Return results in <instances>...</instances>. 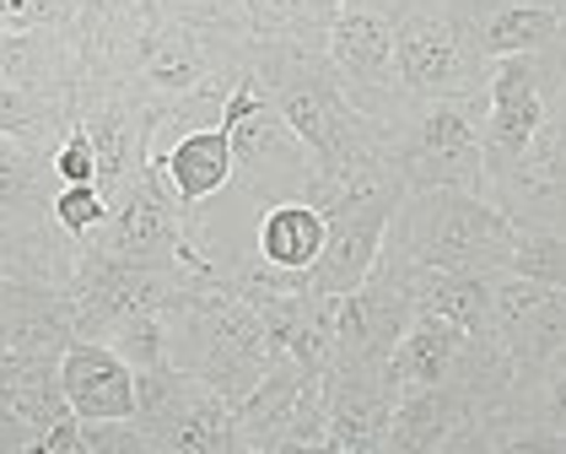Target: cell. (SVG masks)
<instances>
[{
  "instance_id": "1",
  "label": "cell",
  "mask_w": 566,
  "mask_h": 454,
  "mask_svg": "<svg viewBox=\"0 0 566 454\" xmlns=\"http://www.w3.org/2000/svg\"><path fill=\"white\" fill-rule=\"evenodd\" d=\"M249 49L254 39L243 28L195 22L168 0H135L92 28L82 76L114 82L163 141L200 109L221 114L227 92L249 76Z\"/></svg>"
},
{
  "instance_id": "2",
  "label": "cell",
  "mask_w": 566,
  "mask_h": 454,
  "mask_svg": "<svg viewBox=\"0 0 566 454\" xmlns=\"http://www.w3.org/2000/svg\"><path fill=\"white\" fill-rule=\"evenodd\" d=\"M249 71L260 82L264 103L297 131L313 152V184H307V206H329L350 174L384 163V125H373L367 114L350 109L340 92L335 65L324 60V44H281V39H254L249 49Z\"/></svg>"
},
{
  "instance_id": "3",
  "label": "cell",
  "mask_w": 566,
  "mask_h": 454,
  "mask_svg": "<svg viewBox=\"0 0 566 454\" xmlns=\"http://www.w3.org/2000/svg\"><path fill=\"white\" fill-rule=\"evenodd\" d=\"M163 314H168V347H184V358H174V363L200 373L221 401H243L264 379V368L275 363L254 309L243 298H232L211 276V255L200 271L178 281Z\"/></svg>"
},
{
  "instance_id": "4",
  "label": "cell",
  "mask_w": 566,
  "mask_h": 454,
  "mask_svg": "<svg viewBox=\"0 0 566 454\" xmlns=\"http://www.w3.org/2000/svg\"><path fill=\"white\" fill-rule=\"evenodd\" d=\"M384 255L416 266H459V271H507L513 223L480 195L448 184H405L389 227Z\"/></svg>"
},
{
  "instance_id": "5",
  "label": "cell",
  "mask_w": 566,
  "mask_h": 454,
  "mask_svg": "<svg viewBox=\"0 0 566 454\" xmlns=\"http://www.w3.org/2000/svg\"><path fill=\"white\" fill-rule=\"evenodd\" d=\"M480 114L485 97H421L384 120V157L405 184L480 189Z\"/></svg>"
},
{
  "instance_id": "6",
  "label": "cell",
  "mask_w": 566,
  "mask_h": 454,
  "mask_svg": "<svg viewBox=\"0 0 566 454\" xmlns=\"http://www.w3.org/2000/svg\"><path fill=\"white\" fill-rule=\"evenodd\" d=\"M82 244L114 255V260H130V266H157V271H174V266L200 271L206 266V249L195 238V223L178 211L157 146H151L146 168L108 200V217L92 227Z\"/></svg>"
},
{
  "instance_id": "7",
  "label": "cell",
  "mask_w": 566,
  "mask_h": 454,
  "mask_svg": "<svg viewBox=\"0 0 566 454\" xmlns=\"http://www.w3.org/2000/svg\"><path fill=\"white\" fill-rule=\"evenodd\" d=\"M394 28V82L405 103L421 97H485L491 65L464 44L459 22L427 0H378Z\"/></svg>"
},
{
  "instance_id": "8",
  "label": "cell",
  "mask_w": 566,
  "mask_h": 454,
  "mask_svg": "<svg viewBox=\"0 0 566 454\" xmlns=\"http://www.w3.org/2000/svg\"><path fill=\"white\" fill-rule=\"evenodd\" d=\"M130 422L146 438V454H238L232 401L178 363H157L135 373Z\"/></svg>"
},
{
  "instance_id": "9",
  "label": "cell",
  "mask_w": 566,
  "mask_h": 454,
  "mask_svg": "<svg viewBox=\"0 0 566 454\" xmlns=\"http://www.w3.org/2000/svg\"><path fill=\"white\" fill-rule=\"evenodd\" d=\"M184 276H189V266L157 271V266H130V260H114L92 244H76V266L65 281L71 309H76V341H108L130 314L168 309Z\"/></svg>"
},
{
  "instance_id": "10",
  "label": "cell",
  "mask_w": 566,
  "mask_h": 454,
  "mask_svg": "<svg viewBox=\"0 0 566 454\" xmlns=\"http://www.w3.org/2000/svg\"><path fill=\"white\" fill-rule=\"evenodd\" d=\"M324 60L335 65L350 109L367 114L373 125H384L405 103L399 82H394V28L378 0H361V6L324 22Z\"/></svg>"
},
{
  "instance_id": "11",
  "label": "cell",
  "mask_w": 566,
  "mask_h": 454,
  "mask_svg": "<svg viewBox=\"0 0 566 454\" xmlns=\"http://www.w3.org/2000/svg\"><path fill=\"white\" fill-rule=\"evenodd\" d=\"M227 146H232V184H243L249 200L275 206V200H303L307 195L313 152L264 97L227 125Z\"/></svg>"
},
{
  "instance_id": "12",
  "label": "cell",
  "mask_w": 566,
  "mask_h": 454,
  "mask_svg": "<svg viewBox=\"0 0 566 454\" xmlns=\"http://www.w3.org/2000/svg\"><path fill=\"white\" fill-rule=\"evenodd\" d=\"M410 298L384 266L361 287L329 298V363L324 368H389L399 330L410 324Z\"/></svg>"
},
{
  "instance_id": "13",
  "label": "cell",
  "mask_w": 566,
  "mask_h": 454,
  "mask_svg": "<svg viewBox=\"0 0 566 454\" xmlns=\"http://www.w3.org/2000/svg\"><path fill=\"white\" fill-rule=\"evenodd\" d=\"M324 395V454H378L384 427L399 401L389 384V368H324L318 373Z\"/></svg>"
},
{
  "instance_id": "14",
  "label": "cell",
  "mask_w": 566,
  "mask_h": 454,
  "mask_svg": "<svg viewBox=\"0 0 566 454\" xmlns=\"http://www.w3.org/2000/svg\"><path fill=\"white\" fill-rule=\"evenodd\" d=\"M459 33L485 65L507 54H545L562 49L566 11L562 0H480L459 17Z\"/></svg>"
},
{
  "instance_id": "15",
  "label": "cell",
  "mask_w": 566,
  "mask_h": 454,
  "mask_svg": "<svg viewBox=\"0 0 566 454\" xmlns=\"http://www.w3.org/2000/svg\"><path fill=\"white\" fill-rule=\"evenodd\" d=\"M378 266L405 287L416 314H437L459 324L464 336H491V271H459V266H416L378 249Z\"/></svg>"
},
{
  "instance_id": "16",
  "label": "cell",
  "mask_w": 566,
  "mask_h": 454,
  "mask_svg": "<svg viewBox=\"0 0 566 454\" xmlns=\"http://www.w3.org/2000/svg\"><path fill=\"white\" fill-rule=\"evenodd\" d=\"M87 71V28L65 22V28H22V33H0V82L6 87H33V92H76Z\"/></svg>"
},
{
  "instance_id": "17",
  "label": "cell",
  "mask_w": 566,
  "mask_h": 454,
  "mask_svg": "<svg viewBox=\"0 0 566 454\" xmlns=\"http://www.w3.org/2000/svg\"><path fill=\"white\" fill-rule=\"evenodd\" d=\"M0 341L33 363H60L76 341L71 292L44 281H0Z\"/></svg>"
},
{
  "instance_id": "18",
  "label": "cell",
  "mask_w": 566,
  "mask_h": 454,
  "mask_svg": "<svg viewBox=\"0 0 566 454\" xmlns=\"http://www.w3.org/2000/svg\"><path fill=\"white\" fill-rule=\"evenodd\" d=\"M60 390L82 422L130 416L135 411V368L108 341H71L60 358Z\"/></svg>"
},
{
  "instance_id": "19",
  "label": "cell",
  "mask_w": 566,
  "mask_h": 454,
  "mask_svg": "<svg viewBox=\"0 0 566 454\" xmlns=\"http://www.w3.org/2000/svg\"><path fill=\"white\" fill-rule=\"evenodd\" d=\"M163 157V174H168V189H174L178 211L195 223V211L221 195L232 184V146H227V125L211 120V125H195V131H178L174 141L157 146Z\"/></svg>"
},
{
  "instance_id": "20",
  "label": "cell",
  "mask_w": 566,
  "mask_h": 454,
  "mask_svg": "<svg viewBox=\"0 0 566 454\" xmlns=\"http://www.w3.org/2000/svg\"><path fill=\"white\" fill-rule=\"evenodd\" d=\"M275 358H292L303 373H324L329 363V298L318 292H275L249 303Z\"/></svg>"
},
{
  "instance_id": "21",
  "label": "cell",
  "mask_w": 566,
  "mask_h": 454,
  "mask_svg": "<svg viewBox=\"0 0 566 454\" xmlns=\"http://www.w3.org/2000/svg\"><path fill=\"white\" fill-rule=\"evenodd\" d=\"M303 368L292 358H275L264 368V379L232 401V433H238V454H275L281 450V433L292 422V406H297V390H303Z\"/></svg>"
},
{
  "instance_id": "22",
  "label": "cell",
  "mask_w": 566,
  "mask_h": 454,
  "mask_svg": "<svg viewBox=\"0 0 566 454\" xmlns=\"http://www.w3.org/2000/svg\"><path fill=\"white\" fill-rule=\"evenodd\" d=\"M470 341H475V336H464V330L448 324V319L410 314V324L399 330V341H394V352H389V384L405 395V390H421V384L448 379V373L459 368Z\"/></svg>"
},
{
  "instance_id": "23",
  "label": "cell",
  "mask_w": 566,
  "mask_h": 454,
  "mask_svg": "<svg viewBox=\"0 0 566 454\" xmlns=\"http://www.w3.org/2000/svg\"><path fill=\"white\" fill-rule=\"evenodd\" d=\"M324 249V211L307 200H275L260 217V255L270 266L286 271H307Z\"/></svg>"
},
{
  "instance_id": "24",
  "label": "cell",
  "mask_w": 566,
  "mask_h": 454,
  "mask_svg": "<svg viewBox=\"0 0 566 454\" xmlns=\"http://www.w3.org/2000/svg\"><path fill=\"white\" fill-rule=\"evenodd\" d=\"M76 125L71 92H33V87H6L0 82V136H39V131H65Z\"/></svg>"
},
{
  "instance_id": "25",
  "label": "cell",
  "mask_w": 566,
  "mask_h": 454,
  "mask_svg": "<svg viewBox=\"0 0 566 454\" xmlns=\"http://www.w3.org/2000/svg\"><path fill=\"white\" fill-rule=\"evenodd\" d=\"M507 271L545 287H566V227H513Z\"/></svg>"
},
{
  "instance_id": "26",
  "label": "cell",
  "mask_w": 566,
  "mask_h": 454,
  "mask_svg": "<svg viewBox=\"0 0 566 454\" xmlns=\"http://www.w3.org/2000/svg\"><path fill=\"white\" fill-rule=\"evenodd\" d=\"M249 39H281V44H324L307 0H238Z\"/></svg>"
},
{
  "instance_id": "27",
  "label": "cell",
  "mask_w": 566,
  "mask_h": 454,
  "mask_svg": "<svg viewBox=\"0 0 566 454\" xmlns=\"http://www.w3.org/2000/svg\"><path fill=\"white\" fill-rule=\"evenodd\" d=\"M6 401H11V411H17L28 427H33V438H39L44 427H54V422L76 416L71 401H65V390H60V363H39L22 384L6 390Z\"/></svg>"
},
{
  "instance_id": "28",
  "label": "cell",
  "mask_w": 566,
  "mask_h": 454,
  "mask_svg": "<svg viewBox=\"0 0 566 454\" xmlns=\"http://www.w3.org/2000/svg\"><path fill=\"white\" fill-rule=\"evenodd\" d=\"M108 347H114L135 373H140V368H157V363H174V347H168V314H163V309L130 314L114 336H108Z\"/></svg>"
},
{
  "instance_id": "29",
  "label": "cell",
  "mask_w": 566,
  "mask_h": 454,
  "mask_svg": "<svg viewBox=\"0 0 566 454\" xmlns=\"http://www.w3.org/2000/svg\"><path fill=\"white\" fill-rule=\"evenodd\" d=\"M65 22H82L87 28V0H0V33L65 28Z\"/></svg>"
},
{
  "instance_id": "30",
  "label": "cell",
  "mask_w": 566,
  "mask_h": 454,
  "mask_svg": "<svg viewBox=\"0 0 566 454\" xmlns=\"http://www.w3.org/2000/svg\"><path fill=\"white\" fill-rule=\"evenodd\" d=\"M49 211H54V223H60V233H65V238H76V244H82L92 227L108 217V200L97 195V184H60Z\"/></svg>"
},
{
  "instance_id": "31",
  "label": "cell",
  "mask_w": 566,
  "mask_h": 454,
  "mask_svg": "<svg viewBox=\"0 0 566 454\" xmlns=\"http://www.w3.org/2000/svg\"><path fill=\"white\" fill-rule=\"evenodd\" d=\"M297 450H324V395H318V373L303 379L297 406H292V422H286L281 450L275 454H297Z\"/></svg>"
},
{
  "instance_id": "32",
  "label": "cell",
  "mask_w": 566,
  "mask_h": 454,
  "mask_svg": "<svg viewBox=\"0 0 566 454\" xmlns=\"http://www.w3.org/2000/svg\"><path fill=\"white\" fill-rule=\"evenodd\" d=\"M82 444L87 454H146V438L130 416H97V422H82Z\"/></svg>"
},
{
  "instance_id": "33",
  "label": "cell",
  "mask_w": 566,
  "mask_h": 454,
  "mask_svg": "<svg viewBox=\"0 0 566 454\" xmlns=\"http://www.w3.org/2000/svg\"><path fill=\"white\" fill-rule=\"evenodd\" d=\"M54 179L60 184H92L97 179V157H92V141H87V131L82 125H71L65 131V141L54 146Z\"/></svg>"
},
{
  "instance_id": "34",
  "label": "cell",
  "mask_w": 566,
  "mask_h": 454,
  "mask_svg": "<svg viewBox=\"0 0 566 454\" xmlns=\"http://www.w3.org/2000/svg\"><path fill=\"white\" fill-rule=\"evenodd\" d=\"M33 454H87V444H82V416H65V422L44 427L33 438Z\"/></svg>"
},
{
  "instance_id": "35",
  "label": "cell",
  "mask_w": 566,
  "mask_h": 454,
  "mask_svg": "<svg viewBox=\"0 0 566 454\" xmlns=\"http://www.w3.org/2000/svg\"><path fill=\"white\" fill-rule=\"evenodd\" d=\"M174 11L184 17H195V22H221V28H243V11H238V0H168ZM249 33V28H243Z\"/></svg>"
},
{
  "instance_id": "36",
  "label": "cell",
  "mask_w": 566,
  "mask_h": 454,
  "mask_svg": "<svg viewBox=\"0 0 566 454\" xmlns=\"http://www.w3.org/2000/svg\"><path fill=\"white\" fill-rule=\"evenodd\" d=\"M0 454H33V427L11 411L6 395H0Z\"/></svg>"
},
{
  "instance_id": "37",
  "label": "cell",
  "mask_w": 566,
  "mask_h": 454,
  "mask_svg": "<svg viewBox=\"0 0 566 454\" xmlns=\"http://www.w3.org/2000/svg\"><path fill=\"white\" fill-rule=\"evenodd\" d=\"M33 368H39L33 358H22L17 347H6V341H0V395H6L11 384H22V379H28Z\"/></svg>"
},
{
  "instance_id": "38",
  "label": "cell",
  "mask_w": 566,
  "mask_h": 454,
  "mask_svg": "<svg viewBox=\"0 0 566 454\" xmlns=\"http://www.w3.org/2000/svg\"><path fill=\"white\" fill-rule=\"evenodd\" d=\"M350 6H361V0H307V11H313V22H318V33H324V22L329 17H340Z\"/></svg>"
},
{
  "instance_id": "39",
  "label": "cell",
  "mask_w": 566,
  "mask_h": 454,
  "mask_svg": "<svg viewBox=\"0 0 566 454\" xmlns=\"http://www.w3.org/2000/svg\"><path fill=\"white\" fill-rule=\"evenodd\" d=\"M427 6H437V11H448V17L459 22V17H464L470 6H480V0H427Z\"/></svg>"
}]
</instances>
